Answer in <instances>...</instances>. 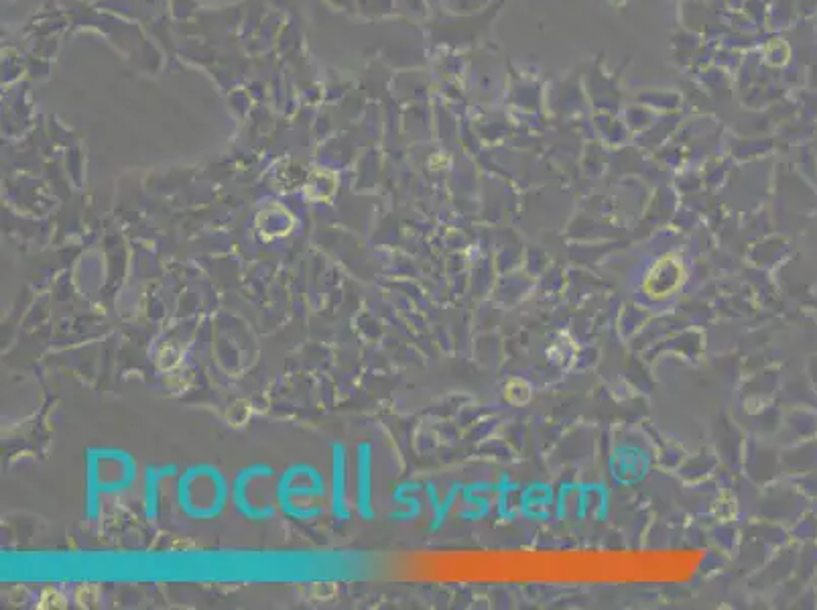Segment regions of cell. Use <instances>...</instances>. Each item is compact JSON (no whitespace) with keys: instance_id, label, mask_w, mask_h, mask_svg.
Returning a JSON list of instances; mask_svg holds the SVG:
<instances>
[{"instance_id":"obj_6","label":"cell","mask_w":817,"mask_h":610,"mask_svg":"<svg viewBox=\"0 0 817 610\" xmlns=\"http://www.w3.org/2000/svg\"><path fill=\"white\" fill-rule=\"evenodd\" d=\"M179 468L175 464L169 466H147L143 474V509L145 519L155 521L159 517V484L163 478L175 476Z\"/></svg>"},{"instance_id":"obj_5","label":"cell","mask_w":817,"mask_h":610,"mask_svg":"<svg viewBox=\"0 0 817 610\" xmlns=\"http://www.w3.org/2000/svg\"><path fill=\"white\" fill-rule=\"evenodd\" d=\"M356 515L362 521H372V446L368 442L356 446Z\"/></svg>"},{"instance_id":"obj_2","label":"cell","mask_w":817,"mask_h":610,"mask_svg":"<svg viewBox=\"0 0 817 610\" xmlns=\"http://www.w3.org/2000/svg\"><path fill=\"white\" fill-rule=\"evenodd\" d=\"M328 495L326 480L320 468L313 464L287 466L275 484V499L279 511L299 523H313L324 515L322 505H301L299 499H322Z\"/></svg>"},{"instance_id":"obj_1","label":"cell","mask_w":817,"mask_h":610,"mask_svg":"<svg viewBox=\"0 0 817 610\" xmlns=\"http://www.w3.org/2000/svg\"><path fill=\"white\" fill-rule=\"evenodd\" d=\"M198 480L200 491L185 472L177 474V509L192 521H214L224 513L232 495V486L226 474L214 464H198Z\"/></svg>"},{"instance_id":"obj_3","label":"cell","mask_w":817,"mask_h":610,"mask_svg":"<svg viewBox=\"0 0 817 610\" xmlns=\"http://www.w3.org/2000/svg\"><path fill=\"white\" fill-rule=\"evenodd\" d=\"M277 472L273 466L265 464V462H255L250 466H244L242 470L236 472L234 480H232V505L236 509V513L246 519V521H253V523H267L273 521L277 517V509L275 505H255L248 497V486L253 480L257 478H273Z\"/></svg>"},{"instance_id":"obj_4","label":"cell","mask_w":817,"mask_h":610,"mask_svg":"<svg viewBox=\"0 0 817 610\" xmlns=\"http://www.w3.org/2000/svg\"><path fill=\"white\" fill-rule=\"evenodd\" d=\"M330 511L336 521H350L348 507V452L336 442L332 446V478H330Z\"/></svg>"}]
</instances>
